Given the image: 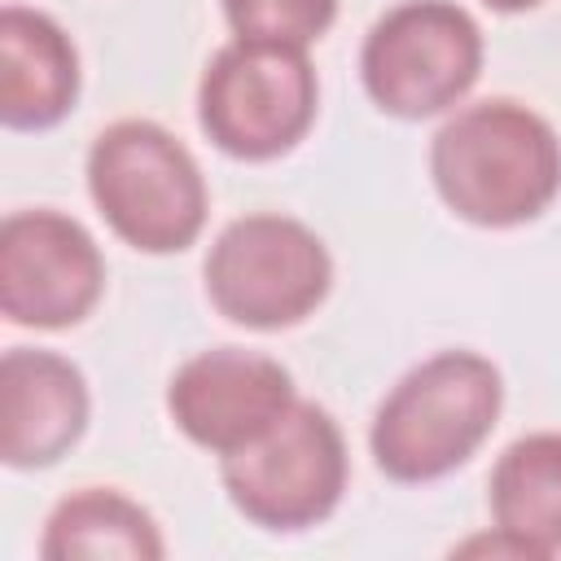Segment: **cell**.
<instances>
[{
  "label": "cell",
  "mask_w": 561,
  "mask_h": 561,
  "mask_svg": "<svg viewBox=\"0 0 561 561\" xmlns=\"http://www.w3.org/2000/svg\"><path fill=\"white\" fill-rule=\"evenodd\" d=\"M430 180L456 219L522 228L561 193V136L526 101L486 96L434 131Z\"/></svg>",
  "instance_id": "cell-1"
},
{
  "label": "cell",
  "mask_w": 561,
  "mask_h": 561,
  "mask_svg": "<svg viewBox=\"0 0 561 561\" xmlns=\"http://www.w3.org/2000/svg\"><path fill=\"white\" fill-rule=\"evenodd\" d=\"M83 175L96 215L140 254H180L206 228V175L153 118H118L101 127L88 145Z\"/></svg>",
  "instance_id": "cell-3"
},
{
  "label": "cell",
  "mask_w": 561,
  "mask_h": 561,
  "mask_svg": "<svg viewBox=\"0 0 561 561\" xmlns=\"http://www.w3.org/2000/svg\"><path fill=\"white\" fill-rule=\"evenodd\" d=\"M320 114V79L307 48L228 39L202 70L197 127L237 162H272L307 140Z\"/></svg>",
  "instance_id": "cell-4"
},
{
  "label": "cell",
  "mask_w": 561,
  "mask_h": 561,
  "mask_svg": "<svg viewBox=\"0 0 561 561\" xmlns=\"http://www.w3.org/2000/svg\"><path fill=\"white\" fill-rule=\"evenodd\" d=\"M210 307L254 333H280L320 311L333 289L329 245L294 215H241L224 224L202 263Z\"/></svg>",
  "instance_id": "cell-5"
},
{
  "label": "cell",
  "mask_w": 561,
  "mask_h": 561,
  "mask_svg": "<svg viewBox=\"0 0 561 561\" xmlns=\"http://www.w3.org/2000/svg\"><path fill=\"white\" fill-rule=\"evenodd\" d=\"M482 4L495 13H526V9H539L543 0H482Z\"/></svg>",
  "instance_id": "cell-15"
},
{
  "label": "cell",
  "mask_w": 561,
  "mask_h": 561,
  "mask_svg": "<svg viewBox=\"0 0 561 561\" xmlns=\"http://www.w3.org/2000/svg\"><path fill=\"white\" fill-rule=\"evenodd\" d=\"M482 26L456 0H399L359 44L368 101L403 123L456 110L482 75Z\"/></svg>",
  "instance_id": "cell-6"
},
{
  "label": "cell",
  "mask_w": 561,
  "mask_h": 561,
  "mask_svg": "<svg viewBox=\"0 0 561 561\" xmlns=\"http://www.w3.org/2000/svg\"><path fill=\"white\" fill-rule=\"evenodd\" d=\"M79 48L66 26L39 9H0V123L9 131H48L79 101Z\"/></svg>",
  "instance_id": "cell-11"
},
{
  "label": "cell",
  "mask_w": 561,
  "mask_h": 561,
  "mask_svg": "<svg viewBox=\"0 0 561 561\" xmlns=\"http://www.w3.org/2000/svg\"><path fill=\"white\" fill-rule=\"evenodd\" d=\"M237 39H267L311 48L337 22V0H219Z\"/></svg>",
  "instance_id": "cell-14"
},
{
  "label": "cell",
  "mask_w": 561,
  "mask_h": 561,
  "mask_svg": "<svg viewBox=\"0 0 561 561\" xmlns=\"http://www.w3.org/2000/svg\"><path fill=\"white\" fill-rule=\"evenodd\" d=\"M294 399L289 368L245 346L197 351L167 381V412L175 430L210 456H232L259 443Z\"/></svg>",
  "instance_id": "cell-9"
},
{
  "label": "cell",
  "mask_w": 561,
  "mask_h": 561,
  "mask_svg": "<svg viewBox=\"0 0 561 561\" xmlns=\"http://www.w3.org/2000/svg\"><path fill=\"white\" fill-rule=\"evenodd\" d=\"M105 294L96 237L48 206L13 210L0 224V311L18 329H75Z\"/></svg>",
  "instance_id": "cell-8"
},
{
  "label": "cell",
  "mask_w": 561,
  "mask_h": 561,
  "mask_svg": "<svg viewBox=\"0 0 561 561\" xmlns=\"http://www.w3.org/2000/svg\"><path fill=\"white\" fill-rule=\"evenodd\" d=\"M504 412V377L478 351H438L412 364L368 425L373 465L403 486L438 482L469 465Z\"/></svg>",
  "instance_id": "cell-2"
},
{
  "label": "cell",
  "mask_w": 561,
  "mask_h": 561,
  "mask_svg": "<svg viewBox=\"0 0 561 561\" xmlns=\"http://www.w3.org/2000/svg\"><path fill=\"white\" fill-rule=\"evenodd\" d=\"M44 561H79V557H127L158 561L167 557V539L153 513L123 495L118 486H79L53 504L39 535Z\"/></svg>",
  "instance_id": "cell-13"
},
{
  "label": "cell",
  "mask_w": 561,
  "mask_h": 561,
  "mask_svg": "<svg viewBox=\"0 0 561 561\" xmlns=\"http://www.w3.org/2000/svg\"><path fill=\"white\" fill-rule=\"evenodd\" d=\"M92 394L79 364L57 351L13 346L0 359V460L18 473L53 469L88 434Z\"/></svg>",
  "instance_id": "cell-10"
},
{
  "label": "cell",
  "mask_w": 561,
  "mask_h": 561,
  "mask_svg": "<svg viewBox=\"0 0 561 561\" xmlns=\"http://www.w3.org/2000/svg\"><path fill=\"white\" fill-rule=\"evenodd\" d=\"M486 504L495 530H504L526 557L561 552V430H535L513 438L486 478Z\"/></svg>",
  "instance_id": "cell-12"
},
{
  "label": "cell",
  "mask_w": 561,
  "mask_h": 561,
  "mask_svg": "<svg viewBox=\"0 0 561 561\" xmlns=\"http://www.w3.org/2000/svg\"><path fill=\"white\" fill-rule=\"evenodd\" d=\"M228 504L267 535H298L329 522L351 482L342 425L311 399L294 408L250 447L219 456Z\"/></svg>",
  "instance_id": "cell-7"
}]
</instances>
